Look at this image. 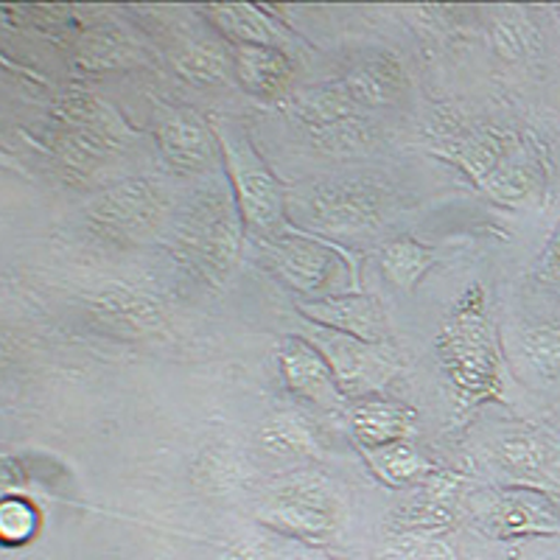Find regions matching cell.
<instances>
[{"mask_svg":"<svg viewBox=\"0 0 560 560\" xmlns=\"http://www.w3.org/2000/svg\"><path fill=\"white\" fill-rule=\"evenodd\" d=\"M490 43L504 59H527L541 48V34L518 9H499L490 20Z\"/></svg>","mask_w":560,"mask_h":560,"instance_id":"cell-25","label":"cell"},{"mask_svg":"<svg viewBox=\"0 0 560 560\" xmlns=\"http://www.w3.org/2000/svg\"><path fill=\"white\" fill-rule=\"evenodd\" d=\"M443 154L471 174L488 197L504 205H522L541 194L544 174L527 147V138L513 129L482 127L448 140Z\"/></svg>","mask_w":560,"mask_h":560,"instance_id":"cell-2","label":"cell"},{"mask_svg":"<svg viewBox=\"0 0 560 560\" xmlns=\"http://www.w3.org/2000/svg\"><path fill=\"white\" fill-rule=\"evenodd\" d=\"M298 312L319 328L348 334L368 345H384L387 339V317L376 298L370 294H328L323 300L300 303Z\"/></svg>","mask_w":560,"mask_h":560,"instance_id":"cell-13","label":"cell"},{"mask_svg":"<svg viewBox=\"0 0 560 560\" xmlns=\"http://www.w3.org/2000/svg\"><path fill=\"white\" fill-rule=\"evenodd\" d=\"M278 362L283 382H287V387L294 395L325 409H337L342 404L345 393L339 389L331 368H328L323 353L308 339L289 337L287 342L280 345Z\"/></svg>","mask_w":560,"mask_h":560,"instance_id":"cell-14","label":"cell"},{"mask_svg":"<svg viewBox=\"0 0 560 560\" xmlns=\"http://www.w3.org/2000/svg\"><path fill=\"white\" fill-rule=\"evenodd\" d=\"M522 353L538 376L560 378V325H535L524 331Z\"/></svg>","mask_w":560,"mask_h":560,"instance_id":"cell-29","label":"cell"},{"mask_svg":"<svg viewBox=\"0 0 560 560\" xmlns=\"http://www.w3.org/2000/svg\"><path fill=\"white\" fill-rule=\"evenodd\" d=\"M166 210L163 185L154 179H124L88 205V230L104 244L132 247L154 236Z\"/></svg>","mask_w":560,"mask_h":560,"instance_id":"cell-5","label":"cell"},{"mask_svg":"<svg viewBox=\"0 0 560 560\" xmlns=\"http://www.w3.org/2000/svg\"><path fill=\"white\" fill-rule=\"evenodd\" d=\"M294 560H331V558H312V555H303V558H294Z\"/></svg>","mask_w":560,"mask_h":560,"instance_id":"cell-34","label":"cell"},{"mask_svg":"<svg viewBox=\"0 0 560 560\" xmlns=\"http://www.w3.org/2000/svg\"><path fill=\"white\" fill-rule=\"evenodd\" d=\"M54 158L68 177L77 183L93 177L118 149L113 127L104 129H59L51 140Z\"/></svg>","mask_w":560,"mask_h":560,"instance_id":"cell-16","label":"cell"},{"mask_svg":"<svg viewBox=\"0 0 560 560\" xmlns=\"http://www.w3.org/2000/svg\"><path fill=\"white\" fill-rule=\"evenodd\" d=\"M258 443L275 457H312L317 454V434L300 412H275L258 429Z\"/></svg>","mask_w":560,"mask_h":560,"instance_id":"cell-22","label":"cell"},{"mask_svg":"<svg viewBox=\"0 0 560 560\" xmlns=\"http://www.w3.org/2000/svg\"><path fill=\"white\" fill-rule=\"evenodd\" d=\"M308 342L323 353L345 395L378 393L395 376V362L384 345H368L331 328H319Z\"/></svg>","mask_w":560,"mask_h":560,"instance_id":"cell-8","label":"cell"},{"mask_svg":"<svg viewBox=\"0 0 560 560\" xmlns=\"http://www.w3.org/2000/svg\"><path fill=\"white\" fill-rule=\"evenodd\" d=\"M208 20L213 23L219 34L236 45H272L280 48L283 37L280 28L261 9L249 7V3H217L208 7Z\"/></svg>","mask_w":560,"mask_h":560,"instance_id":"cell-20","label":"cell"},{"mask_svg":"<svg viewBox=\"0 0 560 560\" xmlns=\"http://www.w3.org/2000/svg\"><path fill=\"white\" fill-rule=\"evenodd\" d=\"M51 115L62 124V129H104L113 124L104 121L107 109L102 107L96 96H90L84 90H68L54 102Z\"/></svg>","mask_w":560,"mask_h":560,"instance_id":"cell-28","label":"cell"},{"mask_svg":"<svg viewBox=\"0 0 560 560\" xmlns=\"http://www.w3.org/2000/svg\"><path fill=\"white\" fill-rule=\"evenodd\" d=\"M438 353L454 387L468 401H482L499 393V348L479 287H471L457 300L438 337Z\"/></svg>","mask_w":560,"mask_h":560,"instance_id":"cell-3","label":"cell"},{"mask_svg":"<svg viewBox=\"0 0 560 560\" xmlns=\"http://www.w3.org/2000/svg\"><path fill=\"white\" fill-rule=\"evenodd\" d=\"M454 524L452 504H440L429 497H420L418 502L404 504L395 513V527L401 535H438Z\"/></svg>","mask_w":560,"mask_h":560,"instance_id":"cell-27","label":"cell"},{"mask_svg":"<svg viewBox=\"0 0 560 560\" xmlns=\"http://www.w3.org/2000/svg\"><path fill=\"white\" fill-rule=\"evenodd\" d=\"M154 135H158L160 154L174 172H202L217 158L219 140L213 127L194 109H163L154 121Z\"/></svg>","mask_w":560,"mask_h":560,"instance_id":"cell-10","label":"cell"},{"mask_svg":"<svg viewBox=\"0 0 560 560\" xmlns=\"http://www.w3.org/2000/svg\"><path fill=\"white\" fill-rule=\"evenodd\" d=\"M438 264V253L423 247L409 236H398L382 249V269L389 283H395L404 292H415L423 275Z\"/></svg>","mask_w":560,"mask_h":560,"instance_id":"cell-23","label":"cell"},{"mask_svg":"<svg viewBox=\"0 0 560 560\" xmlns=\"http://www.w3.org/2000/svg\"><path fill=\"white\" fill-rule=\"evenodd\" d=\"M135 43L121 28H93L79 39V62L90 70L121 68L135 59Z\"/></svg>","mask_w":560,"mask_h":560,"instance_id":"cell-26","label":"cell"},{"mask_svg":"<svg viewBox=\"0 0 560 560\" xmlns=\"http://www.w3.org/2000/svg\"><path fill=\"white\" fill-rule=\"evenodd\" d=\"M236 79L247 93L258 98H280L292 79V65L287 54L272 45H236L233 48Z\"/></svg>","mask_w":560,"mask_h":560,"instance_id":"cell-17","label":"cell"},{"mask_svg":"<svg viewBox=\"0 0 560 560\" xmlns=\"http://www.w3.org/2000/svg\"><path fill=\"white\" fill-rule=\"evenodd\" d=\"M213 560H261V558H258V552H255L253 544L233 541V544H224Z\"/></svg>","mask_w":560,"mask_h":560,"instance_id":"cell-33","label":"cell"},{"mask_svg":"<svg viewBox=\"0 0 560 560\" xmlns=\"http://www.w3.org/2000/svg\"><path fill=\"white\" fill-rule=\"evenodd\" d=\"M382 560H457V552L440 535H401Z\"/></svg>","mask_w":560,"mask_h":560,"instance_id":"cell-31","label":"cell"},{"mask_svg":"<svg viewBox=\"0 0 560 560\" xmlns=\"http://www.w3.org/2000/svg\"><path fill=\"white\" fill-rule=\"evenodd\" d=\"M39 527V513L26 499H3L0 504V541L7 547H23Z\"/></svg>","mask_w":560,"mask_h":560,"instance_id":"cell-30","label":"cell"},{"mask_svg":"<svg viewBox=\"0 0 560 560\" xmlns=\"http://www.w3.org/2000/svg\"><path fill=\"white\" fill-rule=\"evenodd\" d=\"M393 199L389 188L376 179H334L308 194V222L323 233L353 236L387 222Z\"/></svg>","mask_w":560,"mask_h":560,"instance_id":"cell-7","label":"cell"},{"mask_svg":"<svg viewBox=\"0 0 560 560\" xmlns=\"http://www.w3.org/2000/svg\"><path fill=\"white\" fill-rule=\"evenodd\" d=\"M172 68L185 82L199 84V88H213V84H228L236 73L233 57H228L222 45L213 43H179L172 51Z\"/></svg>","mask_w":560,"mask_h":560,"instance_id":"cell-21","label":"cell"},{"mask_svg":"<svg viewBox=\"0 0 560 560\" xmlns=\"http://www.w3.org/2000/svg\"><path fill=\"white\" fill-rule=\"evenodd\" d=\"M342 84L357 107H387L404 96L407 73L393 54H376L350 70Z\"/></svg>","mask_w":560,"mask_h":560,"instance_id":"cell-18","label":"cell"},{"mask_svg":"<svg viewBox=\"0 0 560 560\" xmlns=\"http://www.w3.org/2000/svg\"><path fill=\"white\" fill-rule=\"evenodd\" d=\"M267 527L292 535L298 541H331L342 524V502L328 485V479L314 474H298L283 479L269 493L267 504L258 513Z\"/></svg>","mask_w":560,"mask_h":560,"instance_id":"cell-6","label":"cell"},{"mask_svg":"<svg viewBox=\"0 0 560 560\" xmlns=\"http://www.w3.org/2000/svg\"><path fill=\"white\" fill-rule=\"evenodd\" d=\"M242 213L222 183L199 188L174 224V255L210 289H224L242 255Z\"/></svg>","mask_w":560,"mask_h":560,"instance_id":"cell-1","label":"cell"},{"mask_svg":"<svg viewBox=\"0 0 560 560\" xmlns=\"http://www.w3.org/2000/svg\"><path fill=\"white\" fill-rule=\"evenodd\" d=\"M350 429L364 452H373L409 438L415 429V412L384 398H364L350 409Z\"/></svg>","mask_w":560,"mask_h":560,"instance_id":"cell-19","label":"cell"},{"mask_svg":"<svg viewBox=\"0 0 560 560\" xmlns=\"http://www.w3.org/2000/svg\"><path fill=\"white\" fill-rule=\"evenodd\" d=\"M368 463L382 482L395 485V488L427 482L429 474L434 471L432 465L423 459V454H420L415 446H409L407 440H398V443H389V446L373 448V452H368Z\"/></svg>","mask_w":560,"mask_h":560,"instance_id":"cell-24","label":"cell"},{"mask_svg":"<svg viewBox=\"0 0 560 560\" xmlns=\"http://www.w3.org/2000/svg\"><path fill=\"white\" fill-rule=\"evenodd\" d=\"M90 323L121 339H149L166 328V312L154 298L132 289H107L88 300Z\"/></svg>","mask_w":560,"mask_h":560,"instance_id":"cell-11","label":"cell"},{"mask_svg":"<svg viewBox=\"0 0 560 560\" xmlns=\"http://www.w3.org/2000/svg\"><path fill=\"white\" fill-rule=\"evenodd\" d=\"M267 261L298 292H317L331 278L337 247L303 233H280L267 244Z\"/></svg>","mask_w":560,"mask_h":560,"instance_id":"cell-12","label":"cell"},{"mask_svg":"<svg viewBox=\"0 0 560 560\" xmlns=\"http://www.w3.org/2000/svg\"><path fill=\"white\" fill-rule=\"evenodd\" d=\"M497 459L513 485L560 488V446L541 434H510L497 446Z\"/></svg>","mask_w":560,"mask_h":560,"instance_id":"cell-15","label":"cell"},{"mask_svg":"<svg viewBox=\"0 0 560 560\" xmlns=\"http://www.w3.org/2000/svg\"><path fill=\"white\" fill-rule=\"evenodd\" d=\"M210 127H213L224 163H228L230 188L236 197L244 228L253 236H264L267 242H272L275 236H280L278 230L283 224L280 183L267 168L261 154L255 152L253 140L244 135L242 127L228 118H210Z\"/></svg>","mask_w":560,"mask_h":560,"instance_id":"cell-4","label":"cell"},{"mask_svg":"<svg viewBox=\"0 0 560 560\" xmlns=\"http://www.w3.org/2000/svg\"><path fill=\"white\" fill-rule=\"evenodd\" d=\"M538 278H541L547 287L560 289V222L558 228H555L552 236H549L541 258H538Z\"/></svg>","mask_w":560,"mask_h":560,"instance_id":"cell-32","label":"cell"},{"mask_svg":"<svg viewBox=\"0 0 560 560\" xmlns=\"http://www.w3.org/2000/svg\"><path fill=\"white\" fill-rule=\"evenodd\" d=\"M482 529L499 541L560 535V510L547 490L510 485L490 497L482 516Z\"/></svg>","mask_w":560,"mask_h":560,"instance_id":"cell-9","label":"cell"}]
</instances>
